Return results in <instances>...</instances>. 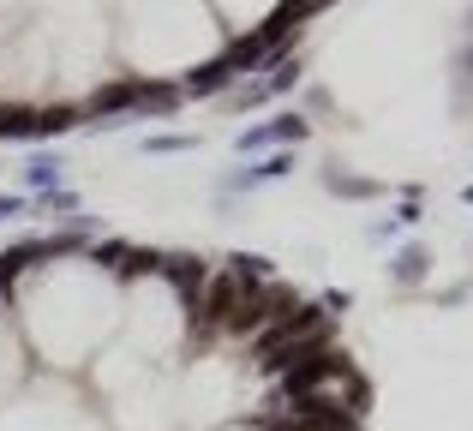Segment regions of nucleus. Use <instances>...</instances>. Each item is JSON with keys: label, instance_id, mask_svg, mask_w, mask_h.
<instances>
[{"label": "nucleus", "instance_id": "1", "mask_svg": "<svg viewBox=\"0 0 473 431\" xmlns=\"http://www.w3.org/2000/svg\"><path fill=\"white\" fill-rule=\"evenodd\" d=\"M336 0H0V138L240 85Z\"/></svg>", "mask_w": 473, "mask_h": 431}]
</instances>
